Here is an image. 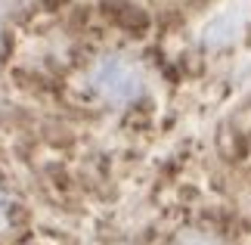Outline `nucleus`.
Returning <instances> with one entry per match:
<instances>
[{"label":"nucleus","instance_id":"f257e3e1","mask_svg":"<svg viewBox=\"0 0 251 245\" xmlns=\"http://www.w3.org/2000/svg\"><path fill=\"white\" fill-rule=\"evenodd\" d=\"M90 84L105 103H133L143 93V87H146V75L133 59L105 56V59L93 65Z\"/></svg>","mask_w":251,"mask_h":245},{"label":"nucleus","instance_id":"f03ea898","mask_svg":"<svg viewBox=\"0 0 251 245\" xmlns=\"http://www.w3.org/2000/svg\"><path fill=\"white\" fill-rule=\"evenodd\" d=\"M177 245H220L214 236H205V233H186Z\"/></svg>","mask_w":251,"mask_h":245},{"label":"nucleus","instance_id":"7ed1b4c3","mask_svg":"<svg viewBox=\"0 0 251 245\" xmlns=\"http://www.w3.org/2000/svg\"><path fill=\"white\" fill-rule=\"evenodd\" d=\"M6 227V199H3V192H0V230Z\"/></svg>","mask_w":251,"mask_h":245}]
</instances>
